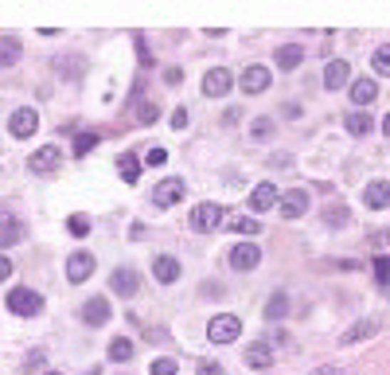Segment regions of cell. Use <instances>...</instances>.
Instances as JSON below:
<instances>
[{"instance_id":"cell-1","label":"cell","mask_w":390,"mask_h":375,"mask_svg":"<svg viewBox=\"0 0 390 375\" xmlns=\"http://www.w3.org/2000/svg\"><path fill=\"white\" fill-rule=\"evenodd\" d=\"M238 336H242V321H238L235 313L211 316V324H207V340H211V344H235Z\"/></svg>"},{"instance_id":"cell-2","label":"cell","mask_w":390,"mask_h":375,"mask_svg":"<svg viewBox=\"0 0 390 375\" xmlns=\"http://www.w3.org/2000/svg\"><path fill=\"white\" fill-rule=\"evenodd\" d=\"M222 219H227V207H222V204H195L192 207V231H199V235L219 231Z\"/></svg>"},{"instance_id":"cell-3","label":"cell","mask_w":390,"mask_h":375,"mask_svg":"<svg viewBox=\"0 0 390 375\" xmlns=\"http://www.w3.org/2000/svg\"><path fill=\"white\" fill-rule=\"evenodd\" d=\"M8 309L16 316H36V313H43V297H39L36 289L16 286V289H8Z\"/></svg>"},{"instance_id":"cell-4","label":"cell","mask_w":390,"mask_h":375,"mask_svg":"<svg viewBox=\"0 0 390 375\" xmlns=\"http://www.w3.org/2000/svg\"><path fill=\"white\" fill-rule=\"evenodd\" d=\"M59 161H63V153L55 145H39L36 153L28 156V169L36 172V176H47V172H55L59 169Z\"/></svg>"},{"instance_id":"cell-5","label":"cell","mask_w":390,"mask_h":375,"mask_svg":"<svg viewBox=\"0 0 390 375\" xmlns=\"http://www.w3.org/2000/svg\"><path fill=\"white\" fill-rule=\"evenodd\" d=\"M184 191H188V184L180 176H168V180H160V184L153 188V204L156 207H172V204H180L184 199Z\"/></svg>"},{"instance_id":"cell-6","label":"cell","mask_w":390,"mask_h":375,"mask_svg":"<svg viewBox=\"0 0 390 375\" xmlns=\"http://www.w3.org/2000/svg\"><path fill=\"white\" fill-rule=\"evenodd\" d=\"M230 86H235V74H230L227 66H215V71L203 74V94L207 98H222Z\"/></svg>"},{"instance_id":"cell-7","label":"cell","mask_w":390,"mask_h":375,"mask_svg":"<svg viewBox=\"0 0 390 375\" xmlns=\"http://www.w3.org/2000/svg\"><path fill=\"white\" fill-rule=\"evenodd\" d=\"M110 289L118 297H137V289H140V274L137 270H129V266H121V270H113L110 274Z\"/></svg>"},{"instance_id":"cell-8","label":"cell","mask_w":390,"mask_h":375,"mask_svg":"<svg viewBox=\"0 0 390 375\" xmlns=\"http://www.w3.org/2000/svg\"><path fill=\"white\" fill-rule=\"evenodd\" d=\"M90 274H94V254H86V250H74L71 258H66V281H86Z\"/></svg>"},{"instance_id":"cell-9","label":"cell","mask_w":390,"mask_h":375,"mask_svg":"<svg viewBox=\"0 0 390 375\" xmlns=\"http://www.w3.org/2000/svg\"><path fill=\"white\" fill-rule=\"evenodd\" d=\"M8 129H12V137H31V133L39 129V114L31 110V106H20V110L8 118Z\"/></svg>"},{"instance_id":"cell-10","label":"cell","mask_w":390,"mask_h":375,"mask_svg":"<svg viewBox=\"0 0 390 375\" xmlns=\"http://www.w3.org/2000/svg\"><path fill=\"white\" fill-rule=\"evenodd\" d=\"M277 207H281V215H285V219H301L304 207H309V191H304V188H289L285 196L277 199Z\"/></svg>"},{"instance_id":"cell-11","label":"cell","mask_w":390,"mask_h":375,"mask_svg":"<svg viewBox=\"0 0 390 375\" xmlns=\"http://www.w3.org/2000/svg\"><path fill=\"white\" fill-rule=\"evenodd\" d=\"M258 262H262V250L254 246V243H238L235 250H230V270H238V274L254 270Z\"/></svg>"},{"instance_id":"cell-12","label":"cell","mask_w":390,"mask_h":375,"mask_svg":"<svg viewBox=\"0 0 390 375\" xmlns=\"http://www.w3.org/2000/svg\"><path fill=\"white\" fill-rule=\"evenodd\" d=\"M270 82H273L270 66L254 63V66H246V71H242V94H262V90L270 86Z\"/></svg>"},{"instance_id":"cell-13","label":"cell","mask_w":390,"mask_h":375,"mask_svg":"<svg viewBox=\"0 0 390 375\" xmlns=\"http://www.w3.org/2000/svg\"><path fill=\"white\" fill-rule=\"evenodd\" d=\"M363 204H367L371 211H383V207H390V184H386V180H371V184L363 188Z\"/></svg>"},{"instance_id":"cell-14","label":"cell","mask_w":390,"mask_h":375,"mask_svg":"<svg viewBox=\"0 0 390 375\" xmlns=\"http://www.w3.org/2000/svg\"><path fill=\"white\" fill-rule=\"evenodd\" d=\"M153 278L164 281V286L180 281V262H176L172 254H156V258H153Z\"/></svg>"},{"instance_id":"cell-15","label":"cell","mask_w":390,"mask_h":375,"mask_svg":"<svg viewBox=\"0 0 390 375\" xmlns=\"http://www.w3.org/2000/svg\"><path fill=\"white\" fill-rule=\"evenodd\" d=\"M82 321L94 324V329H102V324L110 321V301H106V297H90V301L82 305Z\"/></svg>"},{"instance_id":"cell-16","label":"cell","mask_w":390,"mask_h":375,"mask_svg":"<svg viewBox=\"0 0 390 375\" xmlns=\"http://www.w3.org/2000/svg\"><path fill=\"white\" fill-rule=\"evenodd\" d=\"M273 63H277L281 71H297V66L304 63V47H301V44H285V47H277V51H273Z\"/></svg>"},{"instance_id":"cell-17","label":"cell","mask_w":390,"mask_h":375,"mask_svg":"<svg viewBox=\"0 0 390 375\" xmlns=\"http://www.w3.org/2000/svg\"><path fill=\"white\" fill-rule=\"evenodd\" d=\"M277 188L270 184V180H262V184H254V191H250V207L254 211H270L273 204H277Z\"/></svg>"},{"instance_id":"cell-18","label":"cell","mask_w":390,"mask_h":375,"mask_svg":"<svg viewBox=\"0 0 390 375\" xmlns=\"http://www.w3.org/2000/svg\"><path fill=\"white\" fill-rule=\"evenodd\" d=\"M347 82H351V66H347L344 59H332L324 66V86L328 90H339V86H347Z\"/></svg>"},{"instance_id":"cell-19","label":"cell","mask_w":390,"mask_h":375,"mask_svg":"<svg viewBox=\"0 0 390 375\" xmlns=\"http://www.w3.org/2000/svg\"><path fill=\"white\" fill-rule=\"evenodd\" d=\"M246 364H250L254 371H265V368H273V348L270 344H246Z\"/></svg>"},{"instance_id":"cell-20","label":"cell","mask_w":390,"mask_h":375,"mask_svg":"<svg viewBox=\"0 0 390 375\" xmlns=\"http://www.w3.org/2000/svg\"><path fill=\"white\" fill-rule=\"evenodd\" d=\"M379 98V82L375 79H355L351 82V102L355 106H371Z\"/></svg>"},{"instance_id":"cell-21","label":"cell","mask_w":390,"mask_h":375,"mask_svg":"<svg viewBox=\"0 0 390 375\" xmlns=\"http://www.w3.org/2000/svg\"><path fill=\"white\" fill-rule=\"evenodd\" d=\"M344 125H347V133H351V137H367V133L375 129V118H371L367 110H351L344 118Z\"/></svg>"},{"instance_id":"cell-22","label":"cell","mask_w":390,"mask_h":375,"mask_svg":"<svg viewBox=\"0 0 390 375\" xmlns=\"http://www.w3.org/2000/svg\"><path fill=\"white\" fill-rule=\"evenodd\" d=\"M20 55H24V44L4 31V36H0V66H16V63H20Z\"/></svg>"},{"instance_id":"cell-23","label":"cell","mask_w":390,"mask_h":375,"mask_svg":"<svg viewBox=\"0 0 390 375\" xmlns=\"http://www.w3.org/2000/svg\"><path fill=\"white\" fill-rule=\"evenodd\" d=\"M133 352H137V348H133V340H129V336H113V340H110V348H106V356H110L113 364H129V360H133Z\"/></svg>"},{"instance_id":"cell-24","label":"cell","mask_w":390,"mask_h":375,"mask_svg":"<svg viewBox=\"0 0 390 375\" xmlns=\"http://www.w3.org/2000/svg\"><path fill=\"white\" fill-rule=\"evenodd\" d=\"M118 172H121L125 184H137V180H140V156L137 153H121L118 156Z\"/></svg>"},{"instance_id":"cell-25","label":"cell","mask_w":390,"mask_h":375,"mask_svg":"<svg viewBox=\"0 0 390 375\" xmlns=\"http://www.w3.org/2000/svg\"><path fill=\"white\" fill-rule=\"evenodd\" d=\"M16 243H20V223H16L12 215L0 211V250H8V246H16Z\"/></svg>"},{"instance_id":"cell-26","label":"cell","mask_w":390,"mask_h":375,"mask_svg":"<svg viewBox=\"0 0 390 375\" xmlns=\"http://www.w3.org/2000/svg\"><path fill=\"white\" fill-rule=\"evenodd\" d=\"M371 332H379V321H359L355 329H347V332H344V344H355V340L371 336Z\"/></svg>"},{"instance_id":"cell-27","label":"cell","mask_w":390,"mask_h":375,"mask_svg":"<svg viewBox=\"0 0 390 375\" xmlns=\"http://www.w3.org/2000/svg\"><path fill=\"white\" fill-rule=\"evenodd\" d=\"M285 309H289V297L277 289V294L270 297V305H265V316H270V321H281V316H285Z\"/></svg>"},{"instance_id":"cell-28","label":"cell","mask_w":390,"mask_h":375,"mask_svg":"<svg viewBox=\"0 0 390 375\" xmlns=\"http://www.w3.org/2000/svg\"><path fill=\"white\" fill-rule=\"evenodd\" d=\"M98 141H102V137H98V133H94V129H86V133H78V137H74V156H86V153H90V149H94V145H98Z\"/></svg>"},{"instance_id":"cell-29","label":"cell","mask_w":390,"mask_h":375,"mask_svg":"<svg viewBox=\"0 0 390 375\" xmlns=\"http://www.w3.org/2000/svg\"><path fill=\"white\" fill-rule=\"evenodd\" d=\"M371 63H375V74H390V44L375 47V55H371Z\"/></svg>"},{"instance_id":"cell-30","label":"cell","mask_w":390,"mask_h":375,"mask_svg":"<svg viewBox=\"0 0 390 375\" xmlns=\"http://www.w3.org/2000/svg\"><path fill=\"white\" fill-rule=\"evenodd\" d=\"M66 231H71L74 239H86L90 235V219L86 215H71V219H66Z\"/></svg>"},{"instance_id":"cell-31","label":"cell","mask_w":390,"mask_h":375,"mask_svg":"<svg viewBox=\"0 0 390 375\" xmlns=\"http://www.w3.org/2000/svg\"><path fill=\"white\" fill-rule=\"evenodd\" d=\"M180 364L172 360V356H160V360H153V368H148V375H176Z\"/></svg>"},{"instance_id":"cell-32","label":"cell","mask_w":390,"mask_h":375,"mask_svg":"<svg viewBox=\"0 0 390 375\" xmlns=\"http://www.w3.org/2000/svg\"><path fill=\"white\" fill-rule=\"evenodd\" d=\"M230 231H235V235H258L262 223L258 219H230Z\"/></svg>"},{"instance_id":"cell-33","label":"cell","mask_w":390,"mask_h":375,"mask_svg":"<svg viewBox=\"0 0 390 375\" xmlns=\"http://www.w3.org/2000/svg\"><path fill=\"white\" fill-rule=\"evenodd\" d=\"M375 281H379V286H386V281H390V254L375 258Z\"/></svg>"},{"instance_id":"cell-34","label":"cell","mask_w":390,"mask_h":375,"mask_svg":"<svg viewBox=\"0 0 390 375\" xmlns=\"http://www.w3.org/2000/svg\"><path fill=\"white\" fill-rule=\"evenodd\" d=\"M137 118L145 121V125H153L156 118H160V106H156V102H140L137 106Z\"/></svg>"},{"instance_id":"cell-35","label":"cell","mask_w":390,"mask_h":375,"mask_svg":"<svg viewBox=\"0 0 390 375\" xmlns=\"http://www.w3.org/2000/svg\"><path fill=\"white\" fill-rule=\"evenodd\" d=\"M254 137H258V141H265V137H270V133H273V121L270 118H258V121H254Z\"/></svg>"},{"instance_id":"cell-36","label":"cell","mask_w":390,"mask_h":375,"mask_svg":"<svg viewBox=\"0 0 390 375\" xmlns=\"http://www.w3.org/2000/svg\"><path fill=\"white\" fill-rule=\"evenodd\" d=\"M137 44V55H140V66H153V51H148V44H145V36H137L133 39Z\"/></svg>"},{"instance_id":"cell-37","label":"cell","mask_w":390,"mask_h":375,"mask_svg":"<svg viewBox=\"0 0 390 375\" xmlns=\"http://www.w3.org/2000/svg\"><path fill=\"white\" fill-rule=\"evenodd\" d=\"M324 219L332 223V227H344V223H347V211H344V207H328Z\"/></svg>"},{"instance_id":"cell-38","label":"cell","mask_w":390,"mask_h":375,"mask_svg":"<svg viewBox=\"0 0 390 375\" xmlns=\"http://www.w3.org/2000/svg\"><path fill=\"white\" fill-rule=\"evenodd\" d=\"M195 371L199 375H227V371H222V364H215V360H199Z\"/></svg>"},{"instance_id":"cell-39","label":"cell","mask_w":390,"mask_h":375,"mask_svg":"<svg viewBox=\"0 0 390 375\" xmlns=\"http://www.w3.org/2000/svg\"><path fill=\"white\" fill-rule=\"evenodd\" d=\"M164 82H168V86H176V82H184V71H180V66H168V71H164Z\"/></svg>"},{"instance_id":"cell-40","label":"cell","mask_w":390,"mask_h":375,"mask_svg":"<svg viewBox=\"0 0 390 375\" xmlns=\"http://www.w3.org/2000/svg\"><path fill=\"white\" fill-rule=\"evenodd\" d=\"M145 161H148V164H164V161H168V149H153Z\"/></svg>"},{"instance_id":"cell-41","label":"cell","mask_w":390,"mask_h":375,"mask_svg":"<svg viewBox=\"0 0 390 375\" xmlns=\"http://www.w3.org/2000/svg\"><path fill=\"white\" fill-rule=\"evenodd\" d=\"M184 125H188V110H184V106H180V110L172 114V129H184Z\"/></svg>"},{"instance_id":"cell-42","label":"cell","mask_w":390,"mask_h":375,"mask_svg":"<svg viewBox=\"0 0 390 375\" xmlns=\"http://www.w3.org/2000/svg\"><path fill=\"white\" fill-rule=\"evenodd\" d=\"M39 364H43V352H31V360H28V364H24V375H28V371H36V368H39Z\"/></svg>"},{"instance_id":"cell-43","label":"cell","mask_w":390,"mask_h":375,"mask_svg":"<svg viewBox=\"0 0 390 375\" xmlns=\"http://www.w3.org/2000/svg\"><path fill=\"white\" fill-rule=\"evenodd\" d=\"M8 278H12V262H8L4 254H0V281H8Z\"/></svg>"},{"instance_id":"cell-44","label":"cell","mask_w":390,"mask_h":375,"mask_svg":"<svg viewBox=\"0 0 390 375\" xmlns=\"http://www.w3.org/2000/svg\"><path fill=\"white\" fill-rule=\"evenodd\" d=\"M317 375H344L339 368H317Z\"/></svg>"},{"instance_id":"cell-45","label":"cell","mask_w":390,"mask_h":375,"mask_svg":"<svg viewBox=\"0 0 390 375\" xmlns=\"http://www.w3.org/2000/svg\"><path fill=\"white\" fill-rule=\"evenodd\" d=\"M379 243H383V246H390V231H383V235H379Z\"/></svg>"},{"instance_id":"cell-46","label":"cell","mask_w":390,"mask_h":375,"mask_svg":"<svg viewBox=\"0 0 390 375\" xmlns=\"http://www.w3.org/2000/svg\"><path fill=\"white\" fill-rule=\"evenodd\" d=\"M383 133H386V137H390V114H386V118H383Z\"/></svg>"},{"instance_id":"cell-47","label":"cell","mask_w":390,"mask_h":375,"mask_svg":"<svg viewBox=\"0 0 390 375\" xmlns=\"http://www.w3.org/2000/svg\"><path fill=\"white\" fill-rule=\"evenodd\" d=\"M86 375H102V371H98V368H90V371H86Z\"/></svg>"},{"instance_id":"cell-48","label":"cell","mask_w":390,"mask_h":375,"mask_svg":"<svg viewBox=\"0 0 390 375\" xmlns=\"http://www.w3.org/2000/svg\"><path fill=\"white\" fill-rule=\"evenodd\" d=\"M47 375H59V371H47Z\"/></svg>"}]
</instances>
